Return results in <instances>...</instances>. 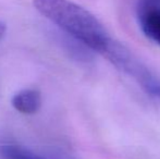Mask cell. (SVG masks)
<instances>
[{
	"label": "cell",
	"mask_w": 160,
	"mask_h": 159,
	"mask_svg": "<svg viewBox=\"0 0 160 159\" xmlns=\"http://www.w3.org/2000/svg\"><path fill=\"white\" fill-rule=\"evenodd\" d=\"M137 20L144 35L160 46V3L155 0H138Z\"/></svg>",
	"instance_id": "7a4b0ae2"
},
{
	"label": "cell",
	"mask_w": 160,
	"mask_h": 159,
	"mask_svg": "<svg viewBox=\"0 0 160 159\" xmlns=\"http://www.w3.org/2000/svg\"><path fill=\"white\" fill-rule=\"evenodd\" d=\"M6 31H7L6 24L2 23V22H0V40H1L2 37L4 36V34H6Z\"/></svg>",
	"instance_id": "5b68a950"
},
{
	"label": "cell",
	"mask_w": 160,
	"mask_h": 159,
	"mask_svg": "<svg viewBox=\"0 0 160 159\" xmlns=\"http://www.w3.org/2000/svg\"><path fill=\"white\" fill-rule=\"evenodd\" d=\"M34 7L72 38L106 57L116 47L108 31L88 10L70 0H33Z\"/></svg>",
	"instance_id": "6da1fadb"
},
{
	"label": "cell",
	"mask_w": 160,
	"mask_h": 159,
	"mask_svg": "<svg viewBox=\"0 0 160 159\" xmlns=\"http://www.w3.org/2000/svg\"><path fill=\"white\" fill-rule=\"evenodd\" d=\"M4 159H44L25 147L19 145H9L3 153Z\"/></svg>",
	"instance_id": "277c9868"
},
{
	"label": "cell",
	"mask_w": 160,
	"mask_h": 159,
	"mask_svg": "<svg viewBox=\"0 0 160 159\" xmlns=\"http://www.w3.org/2000/svg\"><path fill=\"white\" fill-rule=\"evenodd\" d=\"M155 1H157L158 3H160V0H155Z\"/></svg>",
	"instance_id": "8992f818"
},
{
	"label": "cell",
	"mask_w": 160,
	"mask_h": 159,
	"mask_svg": "<svg viewBox=\"0 0 160 159\" xmlns=\"http://www.w3.org/2000/svg\"><path fill=\"white\" fill-rule=\"evenodd\" d=\"M12 106L23 115H34L42 107V94L36 89H24L12 98Z\"/></svg>",
	"instance_id": "3957f363"
},
{
	"label": "cell",
	"mask_w": 160,
	"mask_h": 159,
	"mask_svg": "<svg viewBox=\"0 0 160 159\" xmlns=\"http://www.w3.org/2000/svg\"><path fill=\"white\" fill-rule=\"evenodd\" d=\"M158 92H159V93H160V88H159V91H158Z\"/></svg>",
	"instance_id": "52a82bcc"
}]
</instances>
